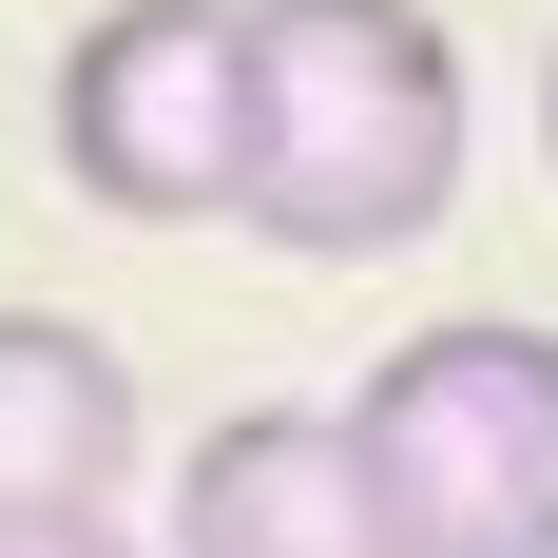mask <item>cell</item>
<instances>
[{"instance_id": "52a82bcc", "label": "cell", "mask_w": 558, "mask_h": 558, "mask_svg": "<svg viewBox=\"0 0 558 558\" xmlns=\"http://www.w3.org/2000/svg\"><path fill=\"white\" fill-rule=\"evenodd\" d=\"M539 173H558V58H539Z\"/></svg>"}, {"instance_id": "8992f818", "label": "cell", "mask_w": 558, "mask_h": 558, "mask_svg": "<svg viewBox=\"0 0 558 558\" xmlns=\"http://www.w3.org/2000/svg\"><path fill=\"white\" fill-rule=\"evenodd\" d=\"M0 558H155V539H116V501H0Z\"/></svg>"}, {"instance_id": "277c9868", "label": "cell", "mask_w": 558, "mask_h": 558, "mask_svg": "<svg viewBox=\"0 0 558 558\" xmlns=\"http://www.w3.org/2000/svg\"><path fill=\"white\" fill-rule=\"evenodd\" d=\"M155 558H386L347 404H231L213 444L173 462V539Z\"/></svg>"}, {"instance_id": "7a4b0ae2", "label": "cell", "mask_w": 558, "mask_h": 558, "mask_svg": "<svg viewBox=\"0 0 558 558\" xmlns=\"http://www.w3.org/2000/svg\"><path fill=\"white\" fill-rule=\"evenodd\" d=\"M347 462L386 558H558V328L462 308L347 386Z\"/></svg>"}, {"instance_id": "5b68a950", "label": "cell", "mask_w": 558, "mask_h": 558, "mask_svg": "<svg viewBox=\"0 0 558 558\" xmlns=\"http://www.w3.org/2000/svg\"><path fill=\"white\" fill-rule=\"evenodd\" d=\"M135 482V366L77 308H0V501H116Z\"/></svg>"}, {"instance_id": "3957f363", "label": "cell", "mask_w": 558, "mask_h": 558, "mask_svg": "<svg viewBox=\"0 0 558 558\" xmlns=\"http://www.w3.org/2000/svg\"><path fill=\"white\" fill-rule=\"evenodd\" d=\"M58 193L116 231H251V0H116L58 39Z\"/></svg>"}, {"instance_id": "6da1fadb", "label": "cell", "mask_w": 558, "mask_h": 558, "mask_svg": "<svg viewBox=\"0 0 558 558\" xmlns=\"http://www.w3.org/2000/svg\"><path fill=\"white\" fill-rule=\"evenodd\" d=\"M482 97L424 0H251V231L289 270H366L462 213Z\"/></svg>"}]
</instances>
